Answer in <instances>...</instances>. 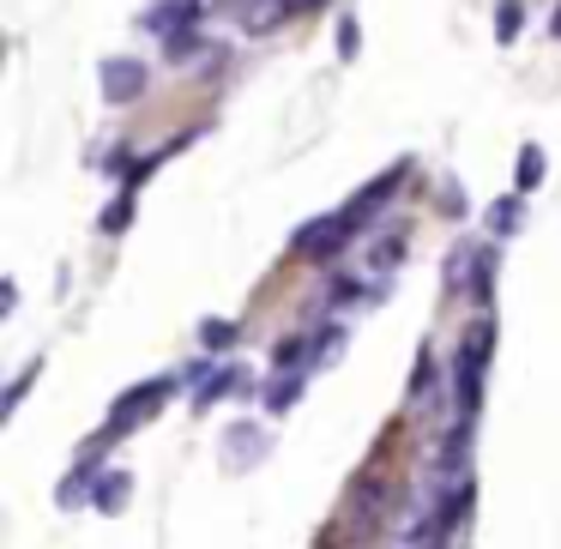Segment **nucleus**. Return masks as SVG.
Returning <instances> with one entry per match:
<instances>
[{"mask_svg": "<svg viewBox=\"0 0 561 549\" xmlns=\"http://www.w3.org/2000/svg\"><path fill=\"white\" fill-rule=\"evenodd\" d=\"M489 344H495V327H489V314H483V320H477V327L459 339V363H453V416H459V423H477V411H483Z\"/></svg>", "mask_w": 561, "mask_h": 549, "instance_id": "f257e3e1", "label": "nucleus"}, {"mask_svg": "<svg viewBox=\"0 0 561 549\" xmlns=\"http://www.w3.org/2000/svg\"><path fill=\"white\" fill-rule=\"evenodd\" d=\"M356 230H363V224L351 218V206H344V211H327V218L302 224L290 248H296L302 260H339V254H344V242H351Z\"/></svg>", "mask_w": 561, "mask_h": 549, "instance_id": "f03ea898", "label": "nucleus"}, {"mask_svg": "<svg viewBox=\"0 0 561 549\" xmlns=\"http://www.w3.org/2000/svg\"><path fill=\"white\" fill-rule=\"evenodd\" d=\"M170 399V380H146V387H127L122 399H115L110 411V428L115 435H127V428H139L146 416H158V404Z\"/></svg>", "mask_w": 561, "mask_h": 549, "instance_id": "7ed1b4c3", "label": "nucleus"}, {"mask_svg": "<svg viewBox=\"0 0 561 549\" xmlns=\"http://www.w3.org/2000/svg\"><path fill=\"white\" fill-rule=\"evenodd\" d=\"M146 61H127V55H115V61L98 67V85H103V103H134L139 91H146Z\"/></svg>", "mask_w": 561, "mask_h": 549, "instance_id": "20e7f679", "label": "nucleus"}, {"mask_svg": "<svg viewBox=\"0 0 561 549\" xmlns=\"http://www.w3.org/2000/svg\"><path fill=\"white\" fill-rule=\"evenodd\" d=\"M495 266H501V248L495 242H483V248H465V272H471V302L483 308L489 302V290H495Z\"/></svg>", "mask_w": 561, "mask_h": 549, "instance_id": "39448f33", "label": "nucleus"}, {"mask_svg": "<svg viewBox=\"0 0 561 549\" xmlns=\"http://www.w3.org/2000/svg\"><path fill=\"white\" fill-rule=\"evenodd\" d=\"M224 441H230V447H224V465H230V471H236V465H260V459H266V435H260V428H230Z\"/></svg>", "mask_w": 561, "mask_h": 549, "instance_id": "423d86ee", "label": "nucleus"}, {"mask_svg": "<svg viewBox=\"0 0 561 549\" xmlns=\"http://www.w3.org/2000/svg\"><path fill=\"white\" fill-rule=\"evenodd\" d=\"M236 387H248V375H242V368H218V375H206V380H199V392H194V411H206V404L230 399Z\"/></svg>", "mask_w": 561, "mask_h": 549, "instance_id": "0eeeda50", "label": "nucleus"}, {"mask_svg": "<svg viewBox=\"0 0 561 549\" xmlns=\"http://www.w3.org/2000/svg\"><path fill=\"white\" fill-rule=\"evenodd\" d=\"M428 399H440V368L435 356H416V375H411V411H428Z\"/></svg>", "mask_w": 561, "mask_h": 549, "instance_id": "6e6552de", "label": "nucleus"}, {"mask_svg": "<svg viewBox=\"0 0 561 549\" xmlns=\"http://www.w3.org/2000/svg\"><path fill=\"white\" fill-rule=\"evenodd\" d=\"M127 489H134V483H127V471H103L98 489H91L98 513H122V507H127Z\"/></svg>", "mask_w": 561, "mask_h": 549, "instance_id": "1a4fd4ad", "label": "nucleus"}, {"mask_svg": "<svg viewBox=\"0 0 561 549\" xmlns=\"http://www.w3.org/2000/svg\"><path fill=\"white\" fill-rule=\"evenodd\" d=\"M236 339H242V327H236V320H206V327H199V344H206L211 356H224Z\"/></svg>", "mask_w": 561, "mask_h": 549, "instance_id": "9d476101", "label": "nucleus"}, {"mask_svg": "<svg viewBox=\"0 0 561 549\" xmlns=\"http://www.w3.org/2000/svg\"><path fill=\"white\" fill-rule=\"evenodd\" d=\"M296 399H302V375H296V368L284 375L278 368V380H272V392H266V411H290Z\"/></svg>", "mask_w": 561, "mask_h": 549, "instance_id": "9b49d317", "label": "nucleus"}, {"mask_svg": "<svg viewBox=\"0 0 561 549\" xmlns=\"http://www.w3.org/2000/svg\"><path fill=\"white\" fill-rule=\"evenodd\" d=\"M513 182H519V194H531V187L543 182V151H537V146L519 151V170H513Z\"/></svg>", "mask_w": 561, "mask_h": 549, "instance_id": "f8f14e48", "label": "nucleus"}, {"mask_svg": "<svg viewBox=\"0 0 561 549\" xmlns=\"http://www.w3.org/2000/svg\"><path fill=\"white\" fill-rule=\"evenodd\" d=\"M127 218H134V182H127V187H122V199H115V206L103 211V230L122 236V230H127Z\"/></svg>", "mask_w": 561, "mask_h": 549, "instance_id": "ddd939ff", "label": "nucleus"}, {"mask_svg": "<svg viewBox=\"0 0 561 549\" xmlns=\"http://www.w3.org/2000/svg\"><path fill=\"white\" fill-rule=\"evenodd\" d=\"M519 25H525V7H519V0H501V19H495V37H501V43H513V37H519Z\"/></svg>", "mask_w": 561, "mask_h": 549, "instance_id": "4468645a", "label": "nucleus"}, {"mask_svg": "<svg viewBox=\"0 0 561 549\" xmlns=\"http://www.w3.org/2000/svg\"><path fill=\"white\" fill-rule=\"evenodd\" d=\"M513 224H519V194H507L495 211H489V230H495V236H507Z\"/></svg>", "mask_w": 561, "mask_h": 549, "instance_id": "2eb2a0df", "label": "nucleus"}, {"mask_svg": "<svg viewBox=\"0 0 561 549\" xmlns=\"http://www.w3.org/2000/svg\"><path fill=\"white\" fill-rule=\"evenodd\" d=\"M327 302H332V308H351V302H368V296H363V284H356V278H332Z\"/></svg>", "mask_w": 561, "mask_h": 549, "instance_id": "dca6fc26", "label": "nucleus"}, {"mask_svg": "<svg viewBox=\"0 0 561 549\" xmlns=\"http://www.w3.org/2000/svg\"><path fill=\"white\" fill-rule=\"evenodd\" d=\"M302 344H308V339H284L278 351H272V368H302V363H308Z\"/></svg>", "mask_w": 561, "mask_h": 549, "instance_id": "f3484780", "label": "nucleus"}, {"mask_svg": "<svg viewBox=\"0 0 561 549\" xmlns=\"http://www.w3.org/2000/svg\"><path fill=\"white\" fill-rule=\"evenodd\" d=\"M31 380H37V363H31V368H25V375H19V380H13V392H7V416H13V411H19V399H25V387H31Z\"/></svg>", "mask_w": 561, "mask_h": 549, "instance_id": "a211bd4d", "label": "nucleus"}, {"mask_svg": "<svg viewBox=\"0 0 561 549\" xmlns=\"http://www.w3.org/2000/svg\"><path fill=\"white\" fill-rule=\"evenodd\" d=\"M339 344H344V327H327V332H320V339H314V356H332V351H339Z\"/></svg>", "mask_w": 561, "mask_h": 549, "instance_id": "6ab92c4d", "label": "nucleus"}, {"mask_svg": "<svg viewBox=\"0 0 561 549\" xmlns=\"http://www.w3.org/2000/svg\"><path fill=\"white\" fill-rule=\"evenodd\" d=\"M339 55H344V61L356 55V19H344V25H339Z\"/></svg>", "mask_w": 561, "mask_h": 549, "instance_id": "aec40b11", "label": "nucleus"}, {"mask_svg": "<svg viewBox=\"0 0 561 549\" xmlns=\"http://www.w3.org/2000/svg\"><path fill=\"white\" fill-rule=\"evenodd\" d=\"M549 31H556V37H561V13H556V19H549Z\"/></svg>", "mask_w": 561, "mask_h": 549, "instance_id": "412c9836", "label": "nucleus"}]
</instances>
